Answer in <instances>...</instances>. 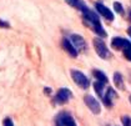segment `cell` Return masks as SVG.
<instances>
[{
    "label": "cell",
    "mask_w": 131,
    "mask_h": 126,
    "mask_svg": "<svg viewBox=\"0 0 131 126\" xmlns=\"http://www.w3.org/2000/svg\"><path fill=\"white\" fill-rule=\"evenodd\" d=\"M122 125L124 126H131V117H129V116L122 117Z\"/></svg>",
    "instance_id": "cell-15"
},
{
    "label": "cell",
    "mask_w": 131,
    "mask_h": 126,
    "mask_svg": "<svg viewBox=\"0 0 131 126\" xmlns=\"http://www.w3.org/2000/svg\"><path fill=\"white\" fill-rule=\"evenodd\" d=\"M114 9H115L116 13H119L120 15H124V13H125V11H124V8H122V5H121L120 3H117V1L114 3Z\"/></svg>",
    "instance_id": "cell-14"
},
{
    "label": "cell",
    "mask_w": 131,
    "mask_h": 126,
    "mask_svg": "<svg viewBox=\"0 0 131 126\" xmlns=\"http://www.w3.org/2000/svg\"><path fill=\"white\" fill-rule=\"evenodd\" d=\"M70 40H71V44L74 45V48L76 49V51H85L86 50V43L82 36L78 35V34H72L70 36Z\"/></svg>",
    "instance_id": "cell-6"
},
{
    "label": "cell",
    "mask_w": 131,
    "mask_h": 126,
    "mask_svg": "<svg viewBox=\"0 0 131 126\" xmlns=\"http://www.w3.org/2000/svg\"><path fill=\"white\" fill-rule=\"evenodd\" d=\"M78 1H79V0H66L68 4H70L71 6H75V8H76V5H78Z\"/></svg>",
    "instance_id": "cell-18"
},
{
    "label": "cell",
    "mask_w": 131,
    "mask_h": 126,
    "mask_svg": "<svg viewBox=\"0 0 131 126\" xmlns=\"http://www.w3.org/2000/svg\"><path fill=\"white\" fill-rule=\"evenodd\" d=\"M71 78H72V80L75 81V84H76L78 86H80L81 89H88V87L90 86V81H89V79L86 78L82 72L78 71V70H75V69L71 70Z\"/></svg>",
    "instance_id": "cell-1"
},
{
    "label": "cell",
    "mask_w": 131,
    "mask_h": 126,
    "mask_svg": "<svg viewBox=\"0 0 131 126\" xmlns=\"http://www.w3.org/2000/svg\"><path fill=\"white\" fill-rule=\"evenodd\" d=\"M56 126H60V125H59V124H56Z\"/></svg>",
    "instance_id": "cell-22"
},
{
    "label": "cell",
    "mask_w": 131,
    "mask_h": 126,
    "mask_svg": "<svg viewBox=\"0 0 131 126\" xmlns=\"http://www.w3.org/2000/svg\"><path fill=\"white\" fill-rule=\"evenodd\" d=\"M94 76L96 78V80H99L102 84H106V82H107V76H106L102 71H100V70H95V71H94Z\"/></svg>",
    "instance_id": "cell-12"
},
{
    "label": "cell",
    "mask_w": 131,
    "mask_h": 126,
    "mask_svg": "<svg viewBox=\"0 0 131 126\" xmlns=\"http://www.w3.org/2000/svg\"><path fill=\"white\" fill-rule=\"evenodd\" d=\"M111 46L115 50H127L131 49V43L129 40L124 39V38H114L111 41Z\"/></svg>",
    "instance_id": "cell-4"
},
{
    "label": "cell",
    "mask_w": 131,
    "mask_h": 126,
    "mask_svg": "<svg viewBox=\"0 0 131 126\" xmlns=\"http://www.w3.org/2000/svg\"><path fill=\"white\" fill-rule=\"evenodd\" d=\"M130 102H131V96H130Z\"/></svg>",
    "instance_id": "cell-23"
},
{
    "label": "cell",
    "mask_w": 131,
    "mask_h": 126,
    "mask_svg": "<svg viewBox=\"0 0 131 126\" xmlns=\"http://www.w3.org/2000/svg\"><path fill=\"white\" fill-rule=\"evenodd\" d=\"M124 55H125V58L127 59L129 61H131V49H127V50H124Z\"/></svg>",
    "instance_id": "cell-17"
},
{
    "label": "cell",
    "mask_w": 131,
    "mask_h": 126,
    "mask_svg": "<svg viewBox=\"0 0 131 126\" xmlns=\"http://www.w3.org/2000/svg\"><path fill=\"white\" fill-rule=\"evenodd\" d=\"M114 82H115V85H116V87H117L119 90H124V89H125L124 80H122V75H121L120 72H115V74H114Z\"/></svg>",
    "instance_id": "cell-11"
},
{
    "label": "cell",
    "mask_w": 131,
    "mask_h": 126,
    "mask_svg": "<svg viewBox=\"0 0 131 126\" xmlns=\"http://www.w3.org/2000/svg\"><path fill=\"white\" fill-rule=\"evenodd\" d=\"M130 16H131V11H130Z\"/></svg>",
    "instance_id": "cell-24"
},
{
    "label": "cell",
    "mask_w": 131,
    "mask_h": 126,
    "mask_svg": "<svg viewBox=\"0 0 131 126\" xmlns=\"http://www.w3.org/2000/svg\"><path fill=\"white\" fill-rule=\"evenodd\" d=\"M0 26H3V28H9L10 25H9L6 21H3V20L0 19Z\"/></svg>",
    "instance_id": "cell-19"
},
{
    "label": "cell",
    "mask_w": 131,
    "mask_h": 126,
    "mask_svg": "<svg viewBox=\"0 0 131 126\" xmlns=\"http://www.w3.org/2000/svg\"><path fill=\"white\" fill-rule=\"evenodd\" d=\"M56 124H59L60 126H76L75 120L68 114H61L60 116L58 117Z\"/></svg>",
    "instance_id": "cell-8"
},
{
    "label": "cell",
    "mask_w": 131,
    "mask_h": 126,
    "mask_svg": "<svg viewBox=\"0 0 131 126\" xmlns=\"http://www.w3.org/2000/svg\"><path fill=\"white\" fill-rule=\"evenodd\" d=\"M62 48H64V50H65L70 56H72V58H76V56H78V51H76V49L74 48V45L71 44V41L69 39L62 40Z\"/></svg>",
    "instance_id": "cell-9"
},
{
    "label": "cell",
    "mask_w": 131,
    "mask_h": 126,
    "mask_svg": "<svg viewBox=\"0 0 131 126\" xmlns=\"http://www.w3.org/2000/svg\"><path fill=\"white\" fill-rule=\"evenodd\" d=\"M84 100H85V104H86V106L90 109L92 114H95V115L100 114V111H101L100 102H99V101H97L95 97L91 96V95H86V96L84 97Z\"/></svg>",
    "instance_id": "cell-3"
},
{
    "label": "cell",
    "mask_w": 131,
    "mask_h": 126,
    "mask_svg": "<svg viewBox=\"0 0 131 126\" xmlns=\"http://www.w3.org/2000/svg\"><path fill=\"white\" fill-rule=\"evenodd\" d=\"M94 89H95L96 94H97L100 97L104 96V84H102V82H100V81H96V82L94 84Z\"/></svg>",
    "instance_id": "cell-13"
},
{
    "label": "cell",
    "mask_w": 131,
    "mask_h": 126,
    "mask_svg": "<svg viewBox=\"0 0 131 126\" xmlns=\"http://www.w3.org/2000/svg\"><path fill=\"white\" fill-rule=\"evenodd\" d=\"M71 96H72V94H71L70 90L66 89V87H62V89H60V90L58 91V94H56V96H55V102L62 105V104L68 102V101L70 100Z\"/></svg>",
    "instance_id": "cell-5"
},
{
    "label": "cell",
    "mask_w": 131,
    "mask_h": 126,
    "mask_svg": "<svg viewBox=\"0 0 131 126\" xmlns=\"http://www.w3.org/2000/svg\"><path fill=\"white\" fill-rule=\"evenodd\" d=\"M94 48H95V51L96 54L102 59H109L110 58V51L106 46V44L104 43V40H101L100 38H96L94 39Z\"/></svg>",
    "instance_id": "cell-2"
},
{
    "label": "cell",
    "mask_w": 131,
    "mask_h": 126,
    "mask_svg": "<svg viewBox=\"0 0 131 126\" xmlns=\"http://www.w3.org/2000/svg\"><path fill=\"white\" fill-rule=\"evenodd\" d=\"M116 96H117V95H116L115 90H114L112 87H109V89H107V91H106V95H104V96H102L105 105H106V106H112V100H114Z\"/></svg>",
    "instance_id": "cell-10"
},
{
    "label": "cell",
    "mask_w": 131,
    "mask_h": 126,
    "mask_svg": "<svg viewBox=\"0 0 131 126\" xmlns=\"http://www.w3.org/2000/svg\"><path fill=\"white\" fill-rule=\"evenodd\" d=\"M3 125L4 126H14V124H13V120H11L10 117H5L4 121H3Z\"/></svg>",
    "instance_id": "cell-16"
},
{
    "label": "cell",
    "mask_w": 131,
    "mask_h": 126,
    "mask_svg": "<svg viewBox=\"0 0 131 126\" xmlns=\"http://www.w3.org/2000/svg\"><path fill=\"white\" fill-rule=\"evenodd\" d=\"M127 34L130 35V38H131V26H130V28H129V29H127Z\"/></svg>",
    "instance_id": "cell-21"
},
{
    "label": "cell",
    "mask_w": 131,
    "mask_h": 126,
    "mask_svg": "<svg viewBox=\"0 0 131 126\" xmlns=\"http://www.w3.org/2000/svg\"><path fill=\"white\" fill-rule=\"evenodd\" d=\"M95 8L97 10V13L101 14L105 19H107L109 21H112V20H114V14H112V11H111L109 8H106L105 5H102L100 3H96V4H95Z\"/></svg>",
    "instance_id": "cell-7"
},
{
    "label": "cell",
    "mask_w": 131,
    "mask_h": 126,
    "mask_svg": "<svg viewBox=\"0 0 131 126\" xmlns=\"http://www.w3.org/2000/svg\"><path fill=\"white\" fill-rule=\"evenodd\" d=\"M45 92H46V94H50V92H51V89L46 87V89H45Z\"/></svg>",
    "instance_id": "cell-20"
}]
</instances>
